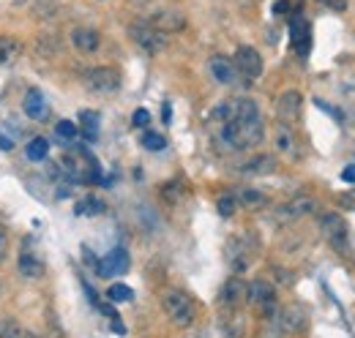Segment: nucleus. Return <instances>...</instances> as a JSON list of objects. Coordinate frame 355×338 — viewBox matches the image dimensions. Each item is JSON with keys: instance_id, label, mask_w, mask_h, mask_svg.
Segmentation results:
<instances>
[{"instance_id": "38", "label": "nucleus", "mask_w": 355, "mask_h": 338, "mask_svg": "<svg viewBox=\"0 0 355 338\" xmlns=\"http://www.w3.org/2000/svg\"><path fill=\"white\" fill-rule=\"evenodd\" d=\"M170 115H173V109H170V104L164 101V107H162V121H164V123H170Z\"/></svg>"}, {"instance_id": "9", "label": "nucleus", "mask_w": 355, "mask_h": 338, "mask_svg": "<svg viewBox=\"0 0 355 338\" xmlns=\"http://www.w3.org/2000/svg\"><path fill=\"white\" fill-rule=\"evenodd\" d=\"M301 104H304V98H301V93L298 90H287V93H282L279 96V101H276V115H279V123L287 128H293L298 123V118H301Z\"/></svg>"}, {"instance_id": "39", "label": "nucleus", "mask_w": 355, "mask_h": 338, "mask_svg": "<svg viewBox=\"0 0 355 338\" xmlns=\"http://www.w3.org/2000/svg\"><path fill=\"white\" fill-rule=\"evenodd\" d=\"M25 338H39V336H25Z\"/></svg>"}, {"instance_id": "8", "label": "nucleus", "mask_w": 355, "mask_h": 338, "mask_svg": "<svg viewBox=\"0 0 355 338\" xmlns=\"http://www.w3.org/2000/svg\"><path fill=\"white\" fill-rule=\"evenodd\" d=\"M85 84H88L93 93H101V96H110L121 87V71L112 69V66H98V69H90L85 74Z\"/></svg>"}, {"instance_id": "1", "label": "nucleus", "mask_w": 355, "mask_h": 338, "mask_svg": "<svg viewBox=\"0 0 355 338\" xmlns=\"http://www.w3.org/2000/svg\"><path fill=\"white\" fill-rule=\"evenodd\" d=\"M211 121L216 123V136L227 150H249V148L260 145L266 136L263 112L252 98L222 101L211 112Z\"/></svg>"}, {"instance_id": "4", "label": "nucleus", "mask_w": 355, "mask_h": 338, "mask_svg": "<svg viewBox=\"0 0 355 338\" xmlns=\"http://www.w3.org/2000/svg\"><path fill=\"white\" fill-rule=\"evenodd\" d=\"M129 36H132V42L142 49V52H148V55H159L164 46H167V36L162 33V30H156L148 19H134L132 25H129Z\"/></svg>"}, {"instance_id": "32", "label": "nucleus", "mask_w": 355, "mask_h": 338, "mask_svg": "<svg viewBox=\"0 0 355 338\" xmlns=\"http://www.w3.org/2000/svg\"><path fill=\"white\" fill-rule=\"evenodd\" d=\"M148 123H150V112H148V109H137V112H134V126L145 128Z\"/></svg>"}, {"instance_id": "6", "label": "nucleus", "mask_w": 355, "mask_h": 338, "mask_svg": "<svg viewBox=\"0 0 355 338\" xmlns=\"http://www.w3.org/2000/svg\"><path fill=\"white\" fill-rule=\"evenodd\" d=\"M254 256H257V240L254 238L238 235V238L230 240V246H227V262H230V267L235 273H246L249 265L254 262Z\"/></svg>"}, {"instance_id": "33", "label": "nucleus", "mask_w": 355, "mask_h": 338, "mask_svg": "<svg viewBox=\"0 0 355 338\" xmlns=\"http://www.w3.org/2000/svg\"><path fill=\"white\" fill-rule=\"evenodd\" d=\"M325 8H334V11H345L347 8V0H320Z\"/></svg>"}, {"instance_id": "13", "label": "nucleus", "mask_w": 355, "mask_h": 338, "mask_svg": "<svg viewBox=\"0 0 355 338\" xmlns=\"http://www.w3.org/2000/svg\"><path fill=\"white\" fill-rule=\"evenodd\" d=\"M148 22H150L156 30H162L164 36H167V33H178V30L186 28V17H183L180 11H175V8H162V11H156Z\"/></svg>"}, {"instance_id": "28", "label": "nucleus", "mask_w": 355, "mask_h": 338, "mask_svg": "<svg viewBox=\"0 0 355 338\" xmlns=\"http://www.w3.org/2000/svg\"><path fill=\"white\" fill-rule=\"evenodd\" d=\"M107 297H110V303H132L134 290L126 287V284H112V287L107 290Z\"/></svg>"}, {"instance_id": "3", "label": "nucleus", "mask_w": 355, "mask_h": 338, "mask_svg": "<svg viewBox=\"0 0 355 338\" xmlns=\"http://www.w3.org/2000/svg\"><path fill=\"white\" fill-rule=\"evenodd\" d=\"M246 303H249L260 317H266V319H273V317L279 314L276 290H273L268 281H263V278H257V281L246 284Z\"/></svg>"}, {"instance_id": "2", "label": "nucleus", "mask_w": 355, "mask_h": 338, "mask_svg": "<svg viewBox=\"0 0 355 338\" xmlns=\"http://www.w3.org/2000/svg\"><path fill=\"white\" fill-rule=\"evenodd\" d=\"M162 308H164V314L170 317V322L175 328H191L194 319H197L194 300L186 295V292H180V290H167L162 295Z\"/></svg>"}, {"instance_id": "23", "label": "nucleus", "mask_w": 355, "mask_h": 338, "mask_svg": "<svg viewBox=\"0 0 355 338\" xmlns=\"http://www.w3.org/2000/svg\"><path fill=\"white\" fill-rule=\"evenodd\" d=\"M235 199H238V205H246V208H263L268 202L266 194H260V191H254V188H241V191L235 194Z\"/></svg>"}, {"instance_id": "15", "label": "nucleus", "mask_w": 355, "mask_h": 338, "mask_svg": "<svg viewBox=\"0 0 355 338\" xmlns=\"http://www.w3.org/2000/svg\"><path fill=\"white\" fill-rule=\"evenodd\" d=\"M290 44H293V49L298 55H306L309 52V22L301 14H295L290 19Z\"/></svg>"}, {"instance_id": "26", "label": "nucleus", "mask_w": 355, "mask_h": 338, "mask_svg": "<svg viewBox=\"0 0 355 338\" xmlns=\"http://www.w3.org/2000/svg\"><path fill=\"white\" fill-rule=\"evenodd\" d=\"M19 52H22L19 42H14V39H8V36H0V63H11Z\"/></svg>"}, {"instance_id": "18", "label": "nucleus", "mask_w": 355, "mask_h": 338, "mask_svg": "<svg viewBox=\"0 0 355 338\" xmlns=\"http://www.w3.org/2000/svg\"><path fill=\"white\" fill-rule=\"evenodd\" d=\"M208 69H211L214 80H216L219 84H232L235 80H238L232 60H230V57H224V55H214V57L208 60Z\"/></svg>"}, {"instance_id": "35", "label": "nucleus", "mask_w": 355, "mask_h": 338, "mask_svg": "<svg viewBox=\"0 0 355 338\" xmlns=\"http://www.w3.org/2000/svg\"><path fill=\"white\" fill-rule=\"evenodd\" d=\"M342 180H345V183H355V164L342 172Z\"/></svg>"}, {"instance_id": "21", "label": "nucleus", "mask_w": 355, "mask_h": 338, "mask_svg": "<svg viewBox=\"0 0 355 338\" xmlns=\"http://www.w3.org/2000/svg\"><path fill=\"white\" fill-rule=\"evenodd\" d=\"M243 175H270V172H276V159L273 156H254L252 161H246L243 167H241Z\"/></svg>"}, {"instance_id": "34", "label": "nucleus", "mask_w": 355, "mask_h": 338, "mask_svg": "<svg viewBox=\"0 0 355 338\" xmlns=\"http://www.w3.org/2000/svg\"><path fill=\"white\" fill-rule=\"evenodd\" d=\"M6 251H8V235H6V229L0 226V262L6 259Z\"/></svg>"}, {"instance_id": "30", "label": "nucleus", "mask_w": 355, "mask_h": 338, "mask_svg": "<svg viewBox=\"0 0 355 338\" xmlns=\"http://www.w3.org/2000/svg\"><path fill=\"white\" fill-rule=\"evenodd\" d=\"M55 134H58L63 142H71V139H77V123H71V121H58V123H55Z\"/></svg>"}, {"instance_id": "14", "label": "nucleus", "mask_w": 355, "mask_h": 338, "mask_svg": "<svg viewBox=\"0 0 355 338\" xmlns=\"http://www.w3.org/2000/svg\"><path fill=\"white\" fill-rule=\"evenodd\" d=\"M219 303H222V308L238 311V308L246 303V284H243L238 276H232L222 287V292H219Z\"/></svg>"}, {"instance_id": "31", "label": "nucleus", "mask_w": 355, "mask_h": 338, "mask_svg": "<svg viewBox=\"0 0 355 338\" xmlns=\"http://www.w3.org/2000/svg\"><path fill=\"white\" fill-rule=\"evenodd\" d=\"M216 208L222 215H232V213L238 211V199H235V194H222L219 199H216Z\"/></svg>"}, {"instance_id": "40", "label": "nucleus", "mask_w": 355, "mask_h": 338, "mask_svg": "<svg viewBox=\"0 0 355 338\" xmlns=\"http://www.w3.org/2000/svg\"><path fill=\"white\" fill-rule=\"evenodd\" d=\"M14 3H22V0H14Z\"/></svg>"}, {"instance_id": "19", "label": "nucleus", "mask_w": 355, "mask_h": 338, "mask_svg": "<svg viewBox=\"0 0 355 338\" xmlns=\"http://www.w3.org/2000/svg\"><path fill=\"white\" fill-rule=\"evenodd\" d=\"M71 44L80 52H96L101 46V33L93 30V28H74L71 30Z\"/></svg>"}, {"instance_id": "5", "label": "nucleus", "mask_w": 355, "mask_h": 338, "mask_svg": "<svg viewBox=\"0 0 355 338\" xmlns=\"http://www.w3.org/2000/svg\"><path fill=\"white\" fill-rule=\"evenodd\" d=\"M320 229H322V238L331 243V249L339 254H347L350 249V229L345 224V218L339 213H325L320 218Z\"/></svg>"}, {"instance_id": "25", "label": "nucleus", "mask_w": 355, "mask_h": 338, "mask_svg": "<svg viewBox=\"0 0 355 338\" xmlns=\"http://www.w3.org/2000/svg\"><path fill=\"white\" fill-rule=\"evenodd\" d=\"M46 153H49V142H46L44 136L31 139V142H28V148H25V156H28L31 161H44Z\"/></svg>"}, {"instance_id": "17", "label": "nucleus", "mask_w": 355, "mask_h": 338, "mask_svg": "<svg viewBox=\"0 0 355 338\" xmlns=\"http://www.w3.org/2000/svg\"><path fill=\"white\" fill-rule=\"evenodd\" d=\"M22 109H25V115L31 118V121H44L46 115H49V107H46V98H44V93L42 90H28L25 93V101H22Z\"/></svg>"}, {"instance_id": "22", "label": "nucleus", "mask_w": 355, "mask_h": 338, "mask_svg": "<svg viewBox=\"0 0 355 338\" xmlns=\"http://www.w3.org/2000/svg\"><path fill=\"white\" fill-rule=\"evenodd\" d=\"M80 123H83V134H85V139L93 142V139L98 136V112H93V109H83V112H80Z\"/></svg>"}, {"instance_id": "7", "label": "nucleus", "mask_w": 355, "mask_h": 338, "mask_svg": "<svg viewBox=\"0 0 355 338\" xmlns=\"http://www.w3.org/2000/svg\"><path fill=\"white\" fill-rule=\"evenodd\" d=\"M232 66H235V74H241L246 82H254L263 74V57L254 46H238Z\"/></svg>"}, {"instance_id": "12", "label": "nucleus", "mask_w": 355, "mask_h": 338, "mask_svg": "<svg viewBox=\"0 0 355 338\" xmlns=\"http://www.w3.org/2000/svg\"><path fill=\"white\" fill-rule=\"evenodd\" d=\"M17 267H19V276H25V278H42V276H44L42 254L36 251V249H31V243L22 246L19 259H17Z\"/></svg>"}, {"instance_id": "27", "label": "nucleus", "mask_w": 355, "mask_h": 338, "mask_svg": "<svg viewBox=\"0 0 355 338\" xmlns=\"http://www.w3.org/2000/svg\"><path fill=\"white\" fill-rule=\"evenodd\" d=\"M0 338H25V330L17 319L11 317H0Z\"/></svg>"}, {"instance_id": "37", "label": "nucleus", "mask_w": 355, "mask_h": 338, "mask_svg": "<svg viewBox=\"0 0 355 338\" xmlns=\"http://www.w3.org/2000/svg\"><path fill=\"white\" fill-rule=\"evenodd\" d=\"M0 148H3V150H14V139H8V136L0 134Z\"/></svg>"}, {"instance_id": "24", "label": "nucleus", "mask_w": 355, "mask_h": 338, "mask_svg": "<svg viewBox=\"0 0 355 338\" xmlns=\"http://www.w3.org/2000/svg\"><path fill=\"white\" fill-rule=\"evenodd\" d=\"M104 211H107V205H104L98 197H85V199H80L77 208H74L77 215H101Z\"/></svg>"}, {"instance_id": "11", "label": "nucleus", "mask_w": 355, "mask_h": 338, "mask_svg": "<svg viewBox=\"0 0 355 338\" xmlns=\"http://www.w3.org/2000/svg\"><path fill=\"white\" fill-rule=\"evenodd\" d=\"M273 319L279 325V333H284V336H295V333H301L306 328V311L301 305H287Z\"/></svg>"}, {"instance_id": "16", "label": "nucleus", "mask_w": 355, "mask_h": 338, "mask_svg": "<svg viewBox=\"0 0 355 338\" xmlns=\"http://www.w3.org/2000/svg\"><path fill=\"white\" fill-rule=\"evenodd\" d=\"M314 211H317V202L314 199H309V197H295V199H290L287 205L279 208V218L282 221H295V218H304V215H309Z\"/></svg>"}, {"instance_id": "20", "label": "nucleus", "mask_w": 355, "mask_h": 338, "mask_svg": "<svg viewBox=\"0 0 355 338\" xmlns=\"http://www.w3.org/2000/svg\"><path fill=\"white\" fill-rule=\"evenodd\" d=\"M276 148H279V153H284V156H290V159H295V156H298L293 128H287V126H282V123H279V128H276Z\"/></svg>"}, {"instance_id": "10", "label": "nucleus", "mask_w": 355, "mask_h": 338, "mask_svg": "<svg viewBox=\"0 0 355 338\" xmlns=\"http://www.w3.org/2000/svg\"><path fill=\"white\" fill-rule=\"evenodd\" d=\"M129 265H132V256L126 249H112L104 259L96 262V273L101 278H115V276H123L129 270Z\"/></svg>"}, {"instance_id": "29", "label": "nucleus", "mask_w": 355, "mask_h": 338, "mask_svg": "<svg viewBox=\"0 0 355 338\" xmlns=\"http://www.w3.org/2000/svg\"><path fill=\"white\" fill-rule=\"evenodd\" d=\"M142 148H145V150L159 153V150H164V148H167V139H164L162 134H156V131H145V134H142Z\"/></svg>"}, {"instance_id": "36", "label": "nucleus", "mask_w": 355, "mask_h": 338, "mask_svg": "<svg viewBox=\"0 0 355 338\" xmlns=\"http://www.w3.org/2000/svg\"><path fill=\"white\" fill-rule=\"evenodd\" d=\"M287 8H290V3H287V0H279V3L273 6V14H279V17H282V14L287 11Z\"/></svg>"}]
</instances>
